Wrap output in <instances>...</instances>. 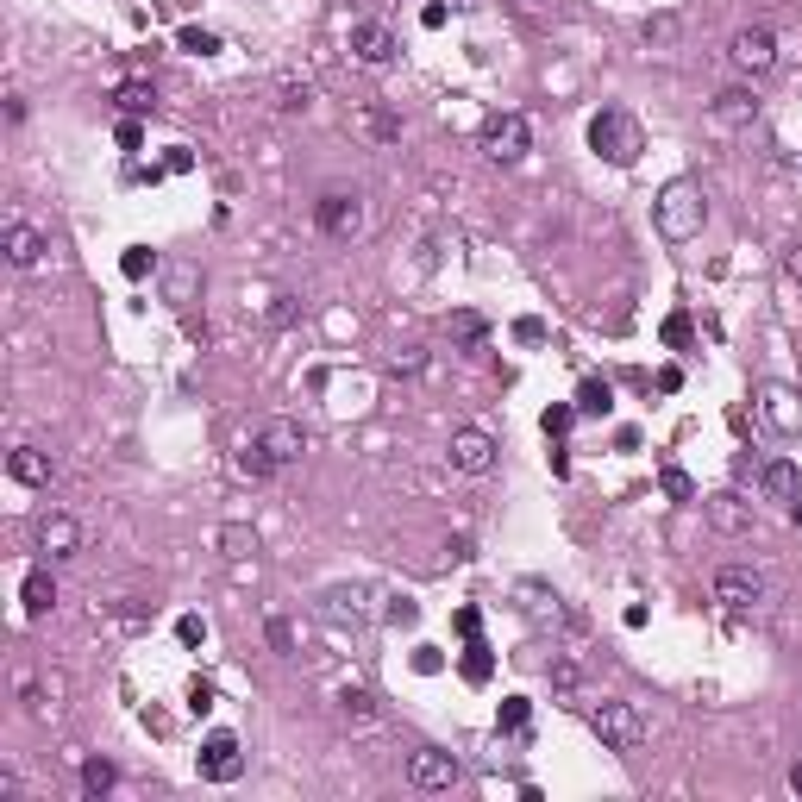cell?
I'll return each mask as SVG.
<instances>
[{
	"mask_svg": "<svg viewBox=\"0 0 802 802\" xmlns=\"http://www.w3.org/2000/svg\"><path fill=\"white\" fill-rule=\"evenodd\" d=\"M652 220H658V232H665L671 245H690L696 232L709 226V201H702V188H696L690 176H677V182H665V188H658Z\"/></svg>",
	"mask_w": 802,
	"mask_h": 802,
	"instance_id": "obj_1",
	"label": "cell"
},
{
	"mask_svg": "<svg viewBox=\"0 0 802 802\" xmlns=\"http://www.w3.org/2000/svg\"><path fill=\"white\" fill-rule=\"evenodd\" d=\"M589 151H596L602 163H615V170H633L640 151H646V132H640V120H633L627 107H602L596 120H589Z\"/></svg>",
	"mask_w": 802,
	"mask_h": 802,
	"instance_id": "obj_2",
	"label": "cell"
},
{
	"mask_svg": "<svg viewBox=\"0 0 802 802\" xmlns=\"http://www.w3.org/2000/svg\"><path fill=\"white\" fill-rule=\"evenodd\" d=\"M589 734L602 740V752H621V759H633V752L646 746V721L633 702H596L589 709Z\"/></svg>",
	"mask_w": 802,
	"mask_h": 802,
	"instance_id": "obj_3",
	"label": "cell"
},
{
	"mask_svg": "<svg viewBox=\"0 0 802 802\" xmlns=\"http://www.w3.org/2000/svg\"><path fill=\"white\" fill-rule=\"evenodd\" d=\"M715 602L727 608V615H759V608L771 602V577L759 571V564H721L715 571Z\"/></svg>",
	"mask_w": 802,
	"mask_h": 802,
	"instance_id": "obj_4",
	"label": "cell"
},
{
	"mask_svg": "<svg viewBox=\"0 0 802 802\" xmlns=\"http://www.w3.org/2000/svg\"><path fill=\"white\" fill-rule=\"evenodd\" d=\"M314 226L326 232V239L351 245L364 232V195H351V188H326V195L314 201Z\"/></svg>",
	"mask_w": 802,
	"mask_h": 802,
	"instance_id": "obj_5",
	"label": "cell"
},
{
	"mask_svg": "<svg viewBox=\"0 0 802 802\" xmlns=\"http://www.w3.org/2000/svg\"><path fill=\"white\" fill-rule=\"evenodd\" d=\"M527 151H533L527 113H489V120H483V157L489 163H521Z\"/></svg>",
	"mask_w": 802,
	"mask_h": 802,
	"instance_id": "obj_6",
	"label": "cell"
},
{
	"mask_svg": "<svg viewBox=\"0 0 802 802\" xmlns=\"http://www.w3.org/2000/svg\"><path fill=\"white\" fill-rule=\"evenodd\" d=\"M195 765H201V777H207V784H239V777H245V752H239V734H226V727H214V734L201 740Z\"/></svg>",
	"mask_w": 802,
	"mask_h": 802,
	"instance_id": "obj_7",
	"label": "cell"
},
{
	"mask_svg": "<svg viewBox=\"0 0 802 802\" xmlns=\"http://www.w3.org/2000/svg\"><path fill=\"white\" fill-rule=\"evenodd\" d=\"M32 552L51 564V558H76L82 552V521L76 514H63V508H51L44 521L32 527Z\"/></svg>",
	"mask_w": 802,
	"mask_h": 802,
	"instance_id": "obj_8",
	"label": "cell"
},
{
	"mask_svg": "<svg viewBox=\"0 0 802 802\" xmlns=\"http://www.w3.org/2000/svg\"><path fill=\"white\" fill-rule=\"evenodd\" d=\"M458 777H464V765L452 759V752H439V746H420V752H408V784L414 790H452L458 784Z\"/></svg>",
	"mask_w": 802,
	"mask_h": 802,
	"instance_id": "obj_9",
	"label": "cell"
},
{
	"mask_svg": "<svg viewBox=\"0 0 802 802\" xmlns=\"http://www.w3.org/2000/svg\"><path fill=\"white\" fill-rule=\"evenodd\" d=\"M759 420H765L777 439H796L802 433V395L790 383H765L759 389Z\"/></svg>",
	"mask_w": 802,
	"mask_h": 802,
	"instance_id": "obj_10",
	"label": "cell"
},
{
	"mask_svg": "<svg viewBox=\"0 0 802 802\" xmlns=\"http://www.w3.org/2000/svg\"><path fill=\"white\" fill-rule=\"evenodd\" d=\"M345 44H351V57H358L364 69H383V63H395V32L383 26V19H351V32H345Z\"/></svg>",
	"mask_w": 802,
	"mask_h": 802,
	"instance_id": "obj_11",
	"label": "cell"
},
{
	"mask_svg": "<svg viewBox=\"0 0 802 802\" xmlns=\"http://www.w3.org/2000/svg\"><path fill=\"white\" fill-rule=\"evenodd\" d=\"M445 452H452V470H464V477H489L495 470V439L483 427H458Z\"/></svg>",
	"mask_w": 802,
	"mask_h": 802,
	"instance_id": "obj_12",
	"label": "cell"
},
{
	"mask_svg": "<svg viewBox=\"0 0 802 802\" xmlns=\"http://www.w3.org/2000/svg\"><path fill=\"white\" fill-rule=\"evenodd\" d=\"M734 69H746V76H771V69H777V32L771 26L734 32Z\"/></svg>",
	"mask_w": 802,
	"mask_h": 802,
	"instance_id": "obj_13",
	"label": "cell"
},
{
	"mask_svg": "<svg viewBox=\"0 0 802 802\" xmlns=\"http://www.w3.org/2000/svg\"><path fill=\"white\" fill-rule=\"evenodd\" d=\"M257 445L289 470V464H301V452H308V433H301V420H289V414H276V420H264L257 427Z\"/></svg>",
	"mask_w": 802,
	"mask_h": 802,
	"instance_id": "obj_14",
	"label": "cell"
},
{
	"mask_svg": "<svg viewBox=\"0 0 802 802\" xmlns=\"http://www.w3.org/2000/svg\"><path fill=\"white\" fill-rule=\"evenodd\" d=\"M0 245H7V264H13V270H38V264H44V251H51V245H44V232H38V226H26V220H7Z\"/></svg>",
	"mask_w": 802,
	"mask_h": 802,
	"instance_id": "obj_15",
	"label": "cell"
},
{
	"mask_svg": "<svg viewBox=\"0 0 802 802\" xmlns=\"http://www.w3.org/2000/svg\"><path fill=\"white\" fill-rule=\"evenodd\" d=\"M759 495H765V502H796V495H802V470L790 464V458H771V464H759Z\"/></svg>",
	"mask_w": 802,
	"mask_h": 802,
	"instance_id": "obj_16",
	"label": "cell"
},
{
	"mask_svg": "<svg viewBox=\"0 0 802 802\" xmlns=\"http://www.w3.org/2000/svg\"><path fill=\"white\" fill-rule=\"evenodd\" d=\"M7 477H13V483H26V489H51V477H57V470H51V458H44L38 445H13Z\"/></svg>",
	"mask_w": 802,
	"mask_h": 802,
	"instance_id": "obj_17",
	"label": "cell"
},
{
	"mask_svg": "<svg viewBox=\"0 0 802 802\" xmlns=\"http://www.w3.org/2000/svg\"><path fill=\"white\" fill-rule=\"evenodd\" d=\"M702 508H709V527L715 533H752V508L740 502V495H709V502H702Z\"/></svg>",
	"mask_w": 802,
	"mask_h": 802,
	"instance_id": "obj_18",
	"label": "cell"
},
{
	"mask_svg": "<svg viewBox=\"0 0 802 802\" xmlns=\"http://www.w3.org/2000/svg\"><path fill=\"white\" fill-rule=\"evenodd\" d=\"M19 602H26V621H44L57 608V583H51V571H26V583H19Z\"/></svg>",
	"mask_w": 802,
	"mask_h": 802,
	"instance_id": "obj_19",
	"label": "cell"
},
{
	"mask_svg": "<svg viewBox=\"0 0 802 802\" xmlns=\"http://www.w3.org/2000/svg\"><path fill=\"white\" fill-rule=\"evenodd\" d=\"M577 414L583 420H608L615 414V383H608V376H583L577 383Z\"/></svg>",
	"mask_w": 802,
	"mask_h": 802,
	"instance_id": "obj_20",
	"label": "cell"
},
{
	"mask_svg": "<svg viewBox=\"0 0 802 802\" xmlns=\"http://www.w3.org/2000/svg\"><path fill=\"white\" fill-rule=\"evenodd\" d=\"M715 120L721 126H752V120H759V101H752L746 88H721L715 94Z\"/></svg>",
	"mask_w": 802,
	"mask_h": 802,
	"instance_id": "obj_21",
	"label": "cell"
},
{
	"mask_svg": "<svg viewBox=\"0 0 802 802\" xmlns=\"http://www.w3.org/2000/svg\"><path fill=\"white\" fill-rule=\"evenodd\" d=\"M358 126H364V138H376V145H395V138H401V113L383 107V101H370V107L358 113Z\"/></svg>",
	"mask_w": 802,
	"mask_h": 802,
	"instance_id": "obj_22",
	"label": "cell"
},
{
	"mask_svg": "<svg viewBox=\"0 0 802 802\" xmlns=\"http://www.w3.org/2000/svg\"><path fill=\"white\" fill-rule=\"evenodd\" d=\"M314 107V82L308 76H282L276 82V113L282 120H295V113H308Z\"/></svg>",
	"mask_w": 802,
	"mask_h": 802,
	"instance_id": "obj_23",
	"label": "cell"
},
{
	"mask_svg": "<svg viewBox=\"0 0 802 802\" xmlns=\"http://www.w3.org/2000/svg\"><path fill=\"white\" fill-rule=\"evenodd\" d=\"M113 784H120V765H113V759H82V796L88 802H101Z\"/></svg>",
	"mask_w": 802,
	"mask_h": 802,
	"instance_id": "obj_24",
	"label": "cell"
},
{
	"mask_svg": "<svg viewBox=\"0 0 802 802\" xmlns=\"http://www.w3.org/2000/svg\"><path fill=\"white\" fill-rule=\"evenodd\" d=\"M339 715H345V721H358V727H370V721L383 715V709H376V696H370V690H358V683H345V690H339Z\"/></svg>",
	"mask_w": 802,
	"mask_h": 802,
	"instance_id": "obj_25",
	"label": "cell"
},
{
	"mask_svg": "<svg viewBox=\"0 0 802 802\" xmlns=\"http://www.w3.org/2000/svg\"><path fill=\"white\" fill-rule=\"evenodd\" d=\"M113 101H120V113H132V120H138V113H151V107H157V88L132 76V82H120V88H113Z\"/></svg>",
	"mask_w": 802,
	"mask_h": 802,
	"instance_id": "obj_26",
	"label": "cell"
},
{
	"mask_svg": "<svg viewBox=\"0 0 802 802\" xmlns=\"http://www.w3.org/2000/svg\"><path fill=\"white\" fill-rule=\"evenodd\" d=\"M495 727H502V734H527V727H533V702H527V696H502Z\"/></svg>",
	"mask_w": 802,
	"mask_h": 802,
	"instance_id": "obj_27",
	"label": "cell"
},
{
	"mask_svg": "<svg viewBox=\"0 0 802 802\" xmlns=\"http://www.w3.org/2000/svg\"><path fill=\"white\" fill-rule=\"evenodd\" d=\"M239 470H245V477H257V483H270L282 464H276V458H270V452H264L257 439H245V452H239Z\"/></svg>",
	"mask_w": 802,
	"mask_h": 802,
	"instance_id": "obj_28",
	"label": "cell"
},
{
	"mask_svg": "<svg viewBox=\"0 0 802 802\" xmlns=\"http://www.w3.org/2000/svg\"><path fill=\"white\" fill-rule=\"evenodd\" d=\"M452 339H458L464 351H477V345L489 339V320H483V314H452Z\"/></svg>",
	"mask_w": 802,
	"mask_h": 802,
	"instance_id": "obj_29",
	"label": "cell"
},
{
	"mask_svg": "<svg viewBox=\"0 0 802 802\" xmlns=\"http://www.w3.org/2000/svg\"><path fill=\"white\" fill-rule=\"evenodd\" d=\"M658 489H665L671 502H696V483H690V470H683V464H665V470H658Z\"/></svg>",
	"mask_w": 802,
	"mask_h": 802,
	"instance_id": "obj_30",
	"label": "cell"
},
{
	"mask_svg": "<svg viewBox=\"0 0 802 802\" xmlns=\"http://www.w3.org/2000/svg\"><path fill=\"white\" fill-rule=\"evenodd\" d=\"M176 44H182L188 57H214V51H220V32H207V26H182V32H176Z\"/></svg>",
	"mask_w": 802,
	"mask_h": 802,
	"instance_id": "obj_31",
	"label": "cell"
},
{
	"mask_svg": "<svg viewBox=\"0 0 802 802\" xmlns=\"http://www.w3.org/2000/svg\"><path fill=\"white\" fill-rule=\"evenodd\" d=\"M539 427H546V439L558 445L564 433H571V427H577V401H558V408H546V420H539Z\"/></svg>",
	"mask_w": 802,
	"mask_h": 802,
	"instance_id": "obj_32",
	"label": "cell"
},
{
	"mask_svg": "<svg viewBox=\"0 0 802 802\" xmlns=\"http://www.w3.org/2000/svg\"><path fill=\"white\" fill-rule=\"evenodd\" d=\"M489 646L483 640H470V652H464V683H477V690H483V683H489Z\"/></svg>",
	"mask_w": 802,
	"mask_h": 802,
	"instance_id": "obj_33",
	"label": "cell"
},
{
	"mask_svg": "<svg viewBox=\"0 0 802 802\" xmlns=\"http://www.w3.org/2000/svg\"><path fill=\"white\" fill-rule=\"evenodd\" d=\"M220 546H226L232 558H251V552H257V533H251V527H220Z\"/></svg>",
	"mask_w": 802,
	"mask_h": 802,
	"instance_id": "obj_34",
	"label": "cell"
},
{
	"mask_svg": "<svg viewBox=\"0 0 802 802\" xmlns=\"http://www.w3.org/2000/svg\"><path fill=\"white\" fill-rule=\"evenodd\" d=\"M120 270H126V276H132V282H138V276H151V270H157V257H151V251H145V245H132V251H126V257H120Z\"/></svg>",
	"mask_w": 802,
	"mask_h": 802,
	"instance_id": "obj_35",
	"label": "cell"
},
{
	"mask_svg": "<svg viewBox=\"0 0 802 802\" xmlns=\"http://www.w3.org/2000/svg\"><path fill=\"white\" fill-rule=\"evenodd\" d=\"M690 333H696V320H690V314H671V320H665V345H671V351L690 345Z\"/></svg>",
	"mask_w": 802,
	"mask_h": 802,
	"instance_id": "obj_36",
	"label": "cell"
},
{
	"mask_svg": "<svg viewBox=\"0 0 802 802\" xmlns=\"http://www.w3.org/2000/svg\"><path fill=\"white\" fill-rule=\"evenodd\" d=\"M113 138H120V151H145V126H138L132 113H126L120 126H113Z\"/></svg>",
	"mask_w": 802,
	"mask_h": 802,
	"instance_id": "obj_37",
	"label": "cell"
},
{
	"mask_svg": "<svg viewBox=\"0 0 802 802\" xmlns=\"http://www.w3.org/2000/svg\"><path fill=\"white\" fill-rule=\"evenodd\" d=\"M677 38V13H658V19H646V44H671Z\"/></svg>",
	"mask_w": 802,
	"mask_h": 802,
	"instance_id": "obj_38",
	"label": "cell"
},
{
	"mask_svg": "<svg viewBox=\"0 0 802 802\" xmlns=\"http://www.w3.org/2000/svg\"><path fill=\"white\" fill-rule=\"evenodd\" d=\"M176 640H182V646H207V621H201V615H182V621H176Z\"/></svg>",
	"mask_w": 802,
	"mask_h": 802,
	"instance_id": "obj_39",
	"label": "cell"
},
{
	"mask_svg": "<svg viewBox=\"0 0 802 802\" xmlns=\"http://www.w3.org/2000/svg\"><path fill=\"white\" fill-rule=\"evenodd\" d=\"M188 709H195V715H207V709H214V683H207V677H195V683H188Z\"/></svg>",
	"mask_w": 802,
	"mask_h": 802,
	"instance_id": "obj_40",
	"label": "cell"
},
{
	"mask_svg": "<svg viewBox=\"0 0 802 802\" xmlns=\"http://www.w3.org/2000/svg\"><path fill=\"white\" fill-rule=\"evenodd\" d=\"M264 633H270V646H276V652H295V627L282 621V615H270V627H264Z\"/></svg>",
	"mask_w": 802,
	"mask_h": 802,
	"instance_id": "obj_41",
	"label": "cell"
},
{
	"mask_svg": "<svg viewBox=\"0 0 802 802\" xmlns=\"http://www.w3.org/2000/svg\"><path fill=\"white\" fill-rule=\"evenodd\" d=\"M514 339H521V345H546V320H514Z\"/></svg>",
	"mask_w": 802,
	"mask_h": 802,
	"instance_id": "obj_42",
	"label": "cell"
},
{
	"mask_svg": "<svg viewBox=\"0 0 802 802\" xmlns=\"http://www.w3.org/2000/svg\"><path fill=\"white\" fill-rule=\"evenodd\" d=\"M163 170H170V176H188V170H195V151H188V145H170V157H163Z\"/></svg>",
	"mask_w": 802,
	"mask_h": 802,
	"instance_id": "obj_43",
	"label": "cell"
},
{
	"mask_svg": "<svg viewBox=\"0 0 802 802\" xmlns=\"http://www.w3.org/2000/svg\"><path fill=\"white\" fill-rule=\"evenodd\" d=\"M445 19H452V7H445V0H427V7H420V26H427V32H439Z\"/></svg>",
	"mask_w": 802,
	"mask_h": 802,
	"instance_id": "obj_44",
	"label": "cell"
},
{
	"mask_svg": "<svg viewBox=\"0 0 802 802\" xmlns=\"http://www.w3.org/2000/svg\"><path fill=\"white\" fill-rule=\"evenodd\" d=\"M552 683H558L564 696H577V665H571V658H558V665H552Z\"/></svg>",
	"mask_w": 802,
	"mask_h": 802,
	"instance_id": "obj_45",
	"label": "cell"
},
{
	"mask_svg": "<svg viewBox=\"0 0 802 802\" xmlns=\"http://www.w3.org/2000/svg\"><path fill=\"white\" fill-rule=\"evenodd\" d=\"M389 621H395V627H414V621H420V608H414L408 596H395V602H389Z\"/></svg>",
	"mask_w": 802,
	"mask_h": 802,
	"instance_id": "obj_46",
	"label": "cell"
},
{
	"mask_svg": "<svg viewBox=\"0 0 802 802\" xmlns=\"http://www.w3.org/2000/svg\"><path fill=\"white\" fill-rule=\"evenodd\" d=\"M188 289H195V270H170V301H188Z\"/></svg>",
	"mask_w": 802,
	"mask_h": 802,
	"instance_id": "obj_47",
	"label": "cell"
},
{
	"mask_svg": "<svg viewBox=\"0 0 802 802\" xmlns=\"http://www.w3.org/2000/svg\"><path fill=\"white\" fill-rule=\"evenodd\" d=\"M514 13H521V19H533V26H539V19L552 13V0H514Z\"/></svg>",
	"mask_w": 802,
	"mask_h": 802,
	"instance_id": "obj_48",
	"label": "cell"
},
{
	"mask_svg": "<svg viewBox=\"0 0 802 802\" xmlns=\"http://www.w3.org/2000/svg\"><path fill=\"white\" fill-rule=\"evenodd\" d=\"M439 665H445V658H439V646H420V652H414V671H427V677H433Z\"/></svg>",
	"mask_w": 802,
	"mask_h": 802,
	"instance_id": "obj_49",
	"label": "cell"
},
{
	"mask_svg": "<svg viewBox=\"0 0 802 802\" xmlns=\"http://www.w3.org/2000/svg\"><path fill=\"white\" fill-rule=\"evenodd\" d=\"M295 320V295H276V308H270V326H289Z\"/></svg>",
	"mask_w": 802,
	"mask_h": 802,
	"instance_id": "obj_50",
	"label": "cell"
},
{
	"mask_svg": "<svg viewBox=\"0 0 802 802\" xmlns=\"http://www.w3.org/2000/svg\"><path fill=\"white\" fill-rule=\"evenodd\" d=\"M420 364H427V358H420V351H401V358H389V370H395V376H414Z\"/></svg>",
	"mask_w": 802,
	"mask_h": 802,
	"instance_id": "obj_51",
	"label": "cell"
},
{
	"mask_svg": "<svg viewBox=\"0 0 802 802\" xmlns=\"http://www.w3.org/2000/svg\"><path fill=\"white\" fill-rule=\"evenodd\" d=\"M458 633H464V640H477V633H483V621H477V608H458Z\"/></svg>",
	"mask_w": 802,
	"mask_h": 802,
	"instance_id": "obj_52",
	"label": "cell"
},
{
	"mask_svg": "<svg viewBox=\"0 0 802 802\" xmlns=\"http://www.w3.org/2000/svg\"><path fill=\"white\" fill-rule=\"evenodd\" d=\"M784 276H790L796 289H802V245H790V251H784Z\"/></svg>",
	"mask_w": 802,
	"mask_h": 802,
	"instance_id": "obj_53",
	"label": "cell"
},
{
	"mask_svg": "<svg viewBox=\"0 0 802 802\" xmlns=\"http://www.w3.org/2000/svg\"><path fill=\"white\" fill-rule=\"evenodd\" d=\"M658 389L677 395V389H683V370H677V364H665V370H658Z\"/></svg>",
	"mask_w": 802,
	"mask_h": 802,
	"instance_id": "obj_54",
	"label": "cell"
},
{
	"mask_svg": "<svg viewBox=\"0 0 802 802\" xmlns=\"http://www.w3.org/2000/svg\"><path fill=\"white\" fill-rule=\"evenodd\" d=\"M120 627H145V602H126L120 608Z\"/></svg>",
	"mask_w": 802,
	"mask_h": 802,
	"instance_id": "obj_55",
	"label": "cell"
},
{
	"mask_svg": "<svg viewBox=\"0 0 802 802\" xmlns=\"http://www.w3.org/2000/svg\"><path fill=\"white\" fill-rule=\"evenodd\" d=\"M445 7H452V13H470V7H477V0H445Z\"/></svg>",
	"mask_w": 802,
	"mask_h": 802,
	"instance_id": "obj_56",
	"label": "cell"
},
{
	"mask_svg": "<svg viewBox=\"0 0 802 802\" xmlns=\"http://www.w3.org/2000/svg\"><path fill=\"white\" fill-rule=\"evenodd\" d=\"M790 521H796V527H802V495H796V502H790Z\"/></svg>",
	"mask_w": 802,
	"mask_h": 802,
	"instance_id": "obj_57",
	"label": "cell"
},
{
	"mask_svg": "<svg viewBox=\"0 0 802 802\" xmlns=\"http://www.w3.org/2000/svg\"><path fill=\"white\" fill-rule=\"evenodd\" d=\"M790 790H796V796H802V765H796V771H790Z\"/></svg>",
	"mask_w": 802,
	"mask_h": 802,
	"instance_id": "obj_58",
	"label": "cell"
}]
</instances>
